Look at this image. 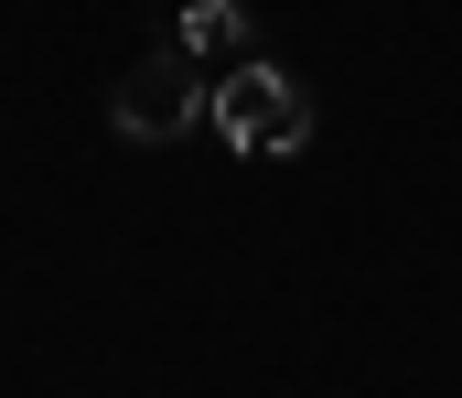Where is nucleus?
Masks as SVG:
<instances>
[{
  "label": "nucleus",
  "mask_w": 462,
  "mask_h": 398,
  "mask_svg": "<svg viewBox=\"0 0 462 398\" xmlns=\"http://www.w3.org/2000/svg\"><path fill=\"white\" fill-rule=\"evenodd\" d=\"M216 130H226V151H247V162H258V151H301V140H312V97H301L280 65L247 54V65L216 76Z\"/></svg>",
  "instance_id": "1"
},
{
  "label": "nucleus",
  "mask_w": 462,
  "mask_h": 398,
  "mask_svg": "<svg viewBox=\"0 0 462 398\" xmlns=\"http://www.w3.org/2000/svg\"><path fill=\"white\" fill-rule=\"evenodd\" d=\"M108 119H118V140H183L194 119H216V87H194V65L162 43V54H140V65L118 76Z\"/></svg>",
  "instance_id": "2"
},
{
  "label": "nucleus",
  "mask_w": 462,
  "mask_h": 398,
  "mask_svg": "<svg viewBox=\"0 0 462 398\" xmlns=\"http://www.w3.org/2000/svg\"><path fill=\"white\" fill-rule=\"evenodd\" d=\"M172 54H183V65H247V11H236V0H183Z\"/></svg>",
  "instance_id": "3"
}]
</instances>
